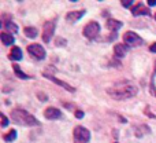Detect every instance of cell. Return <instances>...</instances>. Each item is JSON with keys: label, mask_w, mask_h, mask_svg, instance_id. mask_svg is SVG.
<instances>
[{"label": "cell", "mask_w": 156, "mask_h": 143, "mask_svg": "<svg viewBox=\"0 0 156 143\" xmlns=\"http://www.w3.org/2000/svg\"><path fill=\"white\" fill-rule=\"evenodd\" d=\"M138 92V88L132 84L130 81H122V83H116L112 87L107 89V94L110 95L112 99L115 100H125L130 99V98L136 96Z\"/></svg>", "instance_id": "1"}, {"label": "cell", "mask_w": 156, "mask_h": 143, "mask_svg": "<svg viewBox=\"0 0 156 143\" xmlns=\"http://www.w3.org/2000/svg\"><path fill=\"white\" fill-rule=\"evenodd\" d=\"M11 120L19 125H25V127L40 125V121L36 117H33L30 113H27L26 110H23V109H14L11 111Z\"/></svg>", "instance_id": "2"}, {"label": "cell", "mask_w": 156, "mask_h": 143, "mask_svg": "<svg viewBox=\"0 0 156 143\" xmlns=\"http://www.w3.org/2000/svg\"><path fill=\"white\" fill-rule=\"evenodd\" d=\"M74 143H88L90 141V132L89 130H86L85 127H78L74 128Z\"/></svg>", "instance_id": "3"}, {"label": "cell", "mask_w": 156, "mask_h": 143, "mask_svg": "<svg viewBox=\"0 0 156 143\" xmlns=\"http://www.w3.org/2000/svg\"><path fill=\"white\" fill-rule=\"evenodd\" d=\"M82 33H83L85 37L89 39V40H94V39L99 36V33H100V25L97 24L96 21H90L88 25H85Z\"/></svg>", "instance_id": "4"}, {"label": "cell", "mask_w": 156, "mask_h": 143, "mask_svg": "<svg viewBox=\"0 0 156 143\" xmlns=\"http://www.w3.org/2000/svg\"><path fill=\"white\" fill-rule=\"evenodd\" d=\"M55 28H56V19H51V21L45 22L43 28V40L44 43H49L55 33Z\"/></svg>", "instance_id": "5"}, {"label": "cell", "mask_w": 156, "mask_h": 143, "mask_svg": "<svg viewBox=\"0 0 156 143\" xmlns=\"http://www.w3.org/2000/svg\"><path fill=\"white\" fill-rule=\"evenodd\" d=\"M123 43L126 44V46H129V47H138V46H141L144 41H143V39L137 35V33L130 32L129 30V32H126L123 35Z\"/></svg>", "instance_id": "6"}, {"label": "cell", "mask_w": 156, "mask_h": 143, "mask_svg": "<svg viewBox=\"0 0 156 143\" xmlns=\"http://www.w3.org/2000/svg\"><path fill=\"white\" fill-rule=\"evenodd\" d=\"M27 52H29L32 57H34L36 59H38V61L44 59V58H45V55H47L44 47L40 46V44H30V46L27 47Z\"/></svg>", "instance_id": "7"}, {"label": "cell", "mask_w": 156, "mask_h": 143, "mask_svg": "<svg viewBox=\"0 0 156 143\" xmlns=\"http://www.w3.org/2000/svg\"><path fill=\"white\" fill-rule=\"evenodd\" d=\"M132 14L134 17H138V15H151V11H149L148 7L143 4V3H137L136 6L132 7Z\"/></svg>", "instance_id": "8"}, {"label": "cell", "mask_w": 156, "mask_h": 143, "mask_svg": "<svg viewBox=\"0 0 156 143\" xmlns=\"http://www.w3.org/2000/svg\"><path fill=\"white\" fill-rule=\"evenodd\" d=\"M44 117L48 120H58L62 119V111L56 107H47L44 111Z\"/></svg>", "instance_id": "9"}, {"label": "cell", "mask_w": 156, "mask_h": 143, "mask_svg": "<svg viewBox=\"0 0 156 143\" xmlns=\"http://www.w3.org/2000/svg\"><path fill=\"white\" fill-rule=\"evenodd\" d=\"M85 15V10H78V11H70V13L66 15V21L70 22V24H74L78 19H81Z\"/></svg>", "instance_id": "10"}, {"label": "cell", "mask_w": 156, "mask_h": 143, "mask_svg": "<svg viewBox=\"0 0 156 143\" xmlns=\"http://www.w3.org/2000/svg\"><path fill=\"white\" fill-rule=\"evenodd\" d=\"M45 76L47 78H48V80H51V81H54L55 84H58V85H60V87H63V88L65 89H67L69 92H74L76 91V89L73 88V87L70 85V84H67V83H65V81H60V80H58V78H55L54 76H51V74H44Z\"/></svg>", "instance_id": "11"}, {"label": "cell", "mask_w": 156, "mask_h": 143, "mask_svg": "<svg viewBox=\"0 0 156 143\" xmlns=\"http://www.w3.org/2000/svg\"><path fill=\"white\" fill-rule=\"evenodd\" d=\"M127 51H129V46H126V44H116L114 47V52L118 58H123L127 54Z\"/></svg>", "instance_id": "12"}, {"label": "cell", "mask_w": 156, "mask_h": 143, "mask_svg": "<svg viewBox=\"0 0 156 143\" xmlns=\"http://www.w3.org/2000/svg\"><path fill=\"white\" fill-rule=\"evenodd\" d=\"M105 26H107V29L112 30V32H116V30H119L122 26H123V24H122L121 21H116V19H107V22H105Z\"/></svg>", "instance_id": "13"}, {"label": "cell", "mask_w": 156, "mask_h": 143, "mask_svg": "<svg viewBox=\"0 0 156 143\" xmlns=\"http://www.w3.org/2000/svg\"><path fill=\"white\" fill-rule=\"evenodd\" d=\"M0 39H2V43L4 44V46H11V44H14V41H15L14 36L10 35V33H7V32L0 33Z\"/></svg>", "instance_id": "14"}, {"label": "cell", "mask_w": 156, "mask_h": 143, "mask_svg": "<svg viewBox=\"0 0 156 143\" xmlns=\"http://www.w3.org/2000/svg\"><path fill=\"white\" fill-rule=\"evenodd\" d=\"M134 132H136V136H137V138H141V136H144V135L151 132V130H149V127H147V125H136Z\"/></svg>", "instance_id": "15"}, {"label": "cell", "mask_w": 156, "mask_h": 143, "mask_svg": "<svg viewBox=\"0 0 156 143\" xmlns=\"http://www.w3.org/2000/svg\"><path fill=\"white\" fill-rule=\"evenodd\" d=\"M10 59L12 61H21L22 59V50L19 47H12L10 52Z\"/></svg>", "instance_id": "16"}, {"label": "cell", "mask_w": 156, "mask_h": 143, "mask_svg": "<svg viewBox=\"0 0 156 143\" xmlns=\"http://www.w3.org/2000/svg\"><path fill=\"white\" fill-rule=\"evenodd\" d=\"M16 139V131L15 130H11V131H8L5 135H3V141L4 142H8V143H11V142H14Z\"/></svg>", "instance_id": "17"}, {"label": "cell", "mask_w": 156, "mask_h": 143, "mask_svg": "<svg viewBox=\"0 0 156 143\" xmlns=\"http://www.w3.org/2000/svg\"><path fill=\"white\" fill-rule=\"evenodd\" d=\"M3 26H4L5 29H7L8 32H11V33H16V32H18V26H16L14 22H11V21H4V22H3Z\"/></svg>", "instance_id": "18"}, {"label": "cell", "mask_w": 156, "mask_h": 143, "mask_svg": "<svg viewBox=\"0 0 156 143\" xmlns=\"http://www.w3.org/2000/svg\"><path fill=\"white\" fill-rule=\"evenodd\" d=\"M25 35H26V37H29V39H34L36 36H37V29L36 28H32V26H29V28H25Z\"/></svg>", "instance_id": "19"}, {"label": "cell", "mask_w": 156, "mask_h": 143, "mask_svg": "<svg viewBox=\"0 0 156 143\" xmlns=\"http://www.w3.org/2000/svg\"><path fill=\"white\" fill-rule=\"evenodd\" d=\"M12 68H14V72H15V74L18 76L19 78H23V80H27V78H30L29 76L25 74V73L22 72L21 69H19V66H18V65H12Z\"/></svg>", "instance_id": "20"}, {"label": "cell", "mask_w": 156, "mask_h": 143, "mask_svg": "<svg viewBox=\"0 0 156 143\" xmlns=\"http://www.w3.org/2000/svg\"><path fill=\"white\" fill-rule=\"evenodd\" d=\"M7 124H8V119L2 113V127H7Z\"/></svg>", "instance_id": "21"}, {"label": "cell", "mask_w": 156, "mask_h": 143, "mask_svg": "<svg viewBox=\"0 0 156 143\" xmlns=\"http://www.w3.org/2000/svg\"><path fill=\"white\" fill-rule=\"evenodd\" d=\"M56 43H58V46H65L67 41L63 40V39H56Z\"/></svg>", "instance_id": "22"}, {"label": "cell", "mask_w": 156, "mask_h": 143, "mask_svg": "<svg viewBox=\"0 0 156 143\" xmlns=\"http://www.w3.org/2000/svg\"><path fill=\"white\" fill-rule=\"evenodd\" d=\"M76 117H77V119H82V117H83V113H82L81 110H77V111H76Z\"/></svg>", "instance_id": "23"}, {"label": "cell", "mask_w": 156, "mask_h": 143, "mask_svg": "<svg viewBox=\"0 0 156 143\" xmlns=\"http://www.w3.org/2000/svg\"><path fill=\"white\" fill-rule=\"evenodd\" d=\"M122 6L123 7H129V6H132V2H122Z\"/></svg>", "instance_id": "24"}, {"label": "cell", "mask_w": 156, "mask_h": 143, "mask_svg": "<svg viewBox=\"0 0 156 143\" xmlns=\"http://www.w3.org/2000/svg\"><path fill=\"white\" fill-rule=\"evenodd\" d=\"M38 96L41 98V100H43V102H45V100H48L47 99V95H43V94H38Z\"/></svg>", "instance_id": "25"}, {"label": "cell", "mask_w": 156, "mask_h": 143, "mask_svg": "<svg viewBox=\"0 0 156 143\" xmlns=\"http://www.w3.org/2000/svg\"><path fill=\"white\" fill-rule=\"evenodd\" d=\"M149 50H151L152 52H156V43H154L151 47H149Z\"/></svg>", "instance_id": "26"}, {"label": "cell", "mask_w": 156, "mask_h": 143, "mask_svg": "<svg viewBox=\"0 0 156 143\" xmlns=\"http://www.w3.org/2000/svg\"><path fill=\"white\" fill-rule=\"evenodd\" d=\"M148 6H156V0H149Z\"/></svg>", "instance_id": "27"}, {"label": "cell", "mask_w": 156, "mask_h": 143, "mask_svg": "<svg viewBox=\"0 0 156 143\" xmlns=\"http://www.w3.org/2000/svg\"><path fill=\"white\" fill-rule=\"evenodd\" d=\"M155 73H156V63H155V70H154V76H155Z\"/></svg>", "instance_id": "28"}, {"label": "cell", "mask_w": 156, "mask_h": 143, "mask_svg": "<svg viewBox=\"0 0 156 143\" xmlns=\"http://www.w3.org/2000/svg\"><path fill=\"white\" fill-rule=\"evenodd\" d=\"M155 19H156V14H155Z\"/></svg>", "instance_id": "29"}]
</instances>
